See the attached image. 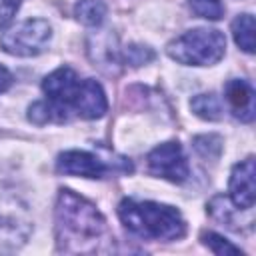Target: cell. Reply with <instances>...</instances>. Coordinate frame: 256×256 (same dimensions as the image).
Returning a JSON list of instances; mask_svg holds the SVG:
<instances>
[{
    "instance_id": "cell-1",
    "label": "cell",
    "mask_w": 256,
    "mask_h": 256,
    "mask_svg": "<svg viewBox=\"0 0 256 256\" xmlns=\"http://www.w3.org/2000/svg\"><path fill=\"white\" fill-rule=\"evenodd\" d=\"M42 90L48 96L52 122H66L68 108L86 120L100 118L108 110V100L102 86L92 78L80 80L78 74L68 66L50 72L42 80Z\"/></svg>"
},
{
    "instance_id": "cell-2",
    "label": "cell",
    "mask_w": 256,
    "mask_h": 256,
    "mask_svg": "<svg viewBox=\"0 0 256 256\" xmlns=\"http://www.w3.org/2000/svg\"><path fill=\"white\" fill-rule=\"evenodd\" d=\"M56 228L60 248H66L68 242H74L76 246L72 252H86L84 244H92V248L96 250L98 240L108 230L102 212L92 202H88L86 198L78 196L68 188L60 190L58 194Z\"/></svg>"
},
{
    "instance_id": "cell-3",
    "label": "cell",
    "mask_w": 256,
    "mask_h": 256,
    "mask_svg": "<svg viewBox=\"0 0 256 256\" xmlns=\"http://www.w3.org/2000/svg\"><path fill=\"white\" fill-rule=\"evenodd\" d=\"M118 216L126 230L144 240H178L186 234V220L180 210L152 200L124 198L118 204Z\"/></svg>"
},
{
    "instance_id": "cell-4",
    "label": "cell",
    "mask_w": 256,
    "mask_h": 256,
    "mask_svg": "<svg viewBox=\"0 0 256 256\" xmlns=\"http://www.w3.org/2000/svg\"><path fill=\"white\" fill-rule=\"evenodd\" d=\"M166 52L172 60L186 66H212L226 52V38L214 28H194L174 38Z\"/></svg>"
},
{
    "instance_id": "cell-5",
    "label": "cell",
    "mask_w": 256,
    "mask_h": 256,
    "mask_svg": "<svg viewBox=\"0 0 256 256\" xmlns=\"http://www.w3.org/2000/svg\"><path fill=\"white\" fill-rule=\"evenodd\" d=\"M50 38H52L50 24L42 18H30V20L16 24L8 32H4L0 38V46L4 52L12 54V56L28 58V56L42 54L46 50Z\"/></svg>"
},
{
    "instance_id": "cell-6",
    "label": "cell",
    "mask_w": 256,
    "mask_h": 256,
    "mask_svg": "<svg viewBox=\"0 0 256 256\" xmlns=\"http://www.w3.org/2000/svg\"><path fill=\"white\" fill-rule=\"evenodd\" d=\"M148 168L154 176L166 178L170 182H184L190 174L186 156L182 152V146L178 142H164L150 150L148 154Z\"/></svg>"
},
{
    "instance_id": "cell-7",
    "label": "cell",
    "mask_w": 256,
    "mask_h": 256,
    "mask_svg": "<svg viewBox=\"0 0 256 256\" xmlns=\"http://www.w3.org/2000/svg\"><path fill=\"white\" fill-rule=\"evenodd\" d=\"M58 172L64 174H74V176H84V178H106V174L112 168V164H106L100 156L84 150H68L62 152L56 160Z\"/></svg>"
},
{
    "instance_id": "cell-8",
    "label": "cell",
    "mask_w": 256,
    "mask_h": 256,
    "mask_svg": "<svg viewBox=\"0 0 256 256\" xmlns=\"http://www.w3.org/2000/svg\"><path fill=\"white\" fill-rule=\"evenodd\" d=\"M254 176H256V168H254L252 156L238 162L230 172V182H228L230 200L240 210H252V206H254V198H256Z\"/></svg>"
},
{
    "instance_id": "cell-9",
    "label": "cell",
    "mask_w": 256,
    "mask_h": 256,
    "mask_svg": "<svg viewBox=\"0 0 256 256\" xmlns=\"http://www.w3.org/2000/svg\"><path fill=\"white\" fill-rule=\"evenodd\" d=\"M232 114L242 122L254 120V90L246 80H230L224 88Z\"/></svg>"
},
{
    "instance_id": "cell-10",
    "label": "cell",
    "mask_w": 256,
    "mask_h": 256,
    "mask_svg": "<svg viewBox=\"0 0 256 256\" xmlns=\"http://www.w3.org/2000/svg\"><path fill=\"white\" fill-rule=\"evenodd\" d=\"M254 16L252 14H238L232 22V36L234 42L248 54L254 52Z\"/></svg>"
},
{
    "instance_id": "cell-11",
    "label": "cell",
    "mask_w": 256,
    "mask_h": 256,
    "mask_svg": "<svg viewBox=\"0 0 256 256\" xmlns=\"http://www.w3.org/2000/svg\"><path fill=\"white\" fill-rule=\"evenodd\" d=\"M74 14L84 26H100L106 18V4L102 0H78Z\"/></svg>"
},
{
    "instance_id": "cell-12",
    "label": "cell",
    "mask_w": 256,
    "mask_h": 256,
    "mask_svg": "<svg viewBox=\"0 0 256 256\" xmlns=\"http://www.w3.org/2000/svg\"><path fill=\"white\" fill-rule=\"evenodd\" d=\"M190 108L204 120H218L222 116V104L216 94H196L190 100Z\"/></svg>"
},
{
    "instance_id": "cell-13",
    "label": "cell",
    "mask_w": 256,
    "mask_h": 256,
    "mask_svg": "<svg viewBox=\"0 0 256 256\" xmlns=\"http://www.w3.org/2000/svg\"><path fill=\"white\" fill-rule=\"evenodd\" d=\"M202 242L218 256H228V254H242V250L238 246H234L230 240H226L224 236L216 234V232H204L202 234Z\"/></svg>"
},
{
    "instance_id": "cell-14",
    "label": "cell",
    "mask_w": 256,
    "mask_h": 256,
    "mask_svg": "<svg viewBox=\"0 0 256 256\" xmlns=\"http://www.w3.org/2000/svg\"><path fill=\"white\" fill-rule=\"evenodd\" d=\"M190 8L206 20H220L224 14V6L220 0H188Z\"/></svg>"
},
{
    "instance_id": "cell-15",
    "label": "cell",
    "mask_w": 256,
    "mask_h": 256,
    "mask_svg": "<svg viewBox=\"0 0 256 256\" xmlns=\"http://www.w3.org/2000/svg\"><path fill=\"white\" fill-rule=\"evenodd\" d=\"M194 148L204 156V158H216L222 150V140L214 134L208 136H196L194 138Z\"/></svg>"
},
{
    "instance_id": "cell-16",
    "label": "cell",
    "mask_w": 256,
    "mask_h": 256,
    "mask_svg": "<svg viewBox=\"0 0 256 256\" xmlns=\"http://www.w3.org/2000/svg\"><path fill=\"white\" fill-rule=\"evenodd\" d=\"M154 58V52L148 46H140V44H130L124 48V60L132 66H142L146 62H150Z\"/></svg>"
},
{
    "instance_id": "cell-17",
    "label": "cell",
    "mask_w": 256,
    "mask_h": 256,
    "mask_svg": "<svg viewBox=\"0 0 256 256\" xmlns=\"http://www.w3.org/2000/svg\"><path fill=\"white\" fill-rule=\"evenodd\" d=\"M20 0H0V28H4L16 14Z\"/></svg>"
},
{
    "instance_id": "cell-18",
    "label": "cell",
    "mask_w": 256,
    "mask_h": 256,
    "mask_svg": "<svg viewBox=\"0 0 256 256\" xmlns=\"http://www.w3.org/2000/svg\"><path fill=\"white\" fill-rule=\"evenodd\" d=\"M10 86H12V74L0 64V94L6 92Z\"/></svg>"
}]
</instances>
